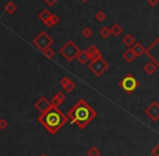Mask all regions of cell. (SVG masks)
<instances>
[{"label": "cell", "mask_w": 159, "mask_h": 156, "mask_svg": "<svg viewBox=\"0 0 159 156\" xmlns=\"http://www.w3.org/2000/svg\"><path fill=\"white\" fill-rule=\"evenodd\" d=\"M71 123L80 129H85L97 117V111L85 99H80L66 112Z\"/></svg>", "instance_id": "obj_1"}, {"label": "cell", "mask_w": 159, "mask_h": 156, "mask_svg": "<svg viewBox=\"0 0 159 156\" xmlns=\"http://www.w3.org/2000/svg\"><path fill=\"white\" fill-rule=\"evenodd\" d=\"M68 116L63 114L59 107L52 106L50 109L38 117V122L53 135L68 122Z\"/></svg>", "instance_id": "obj_2"}, {"label": "cell", "mask_w": 159, "mask_h": 156, "mask_svg": "<svg viewBox=\"0 0 159 156\" xmlns=\"http://www.w3.org/2000/svg\"><path fill=\"white\" fill-rule=\"evenodd\" d=\"M80 51H81V49H80L79 47H77V45L71 40H68V42L62 47H60V49H59V53L70 62L73 61V60L76 58L77 54H79Z\"/></svg>", "instance_id": "obj_3"}, {"label": "cell", "mask_w": 159, "mask_h": 156, "mask_svg": "<svg viewBox=\"0 0 159 156\" xmlns=\"http://www.w3.org/2000/svg\"><path fill=\"white\" fill-rule=\"evenodd\" d=\"M119 86L126 93V94H132L135 90L139 86V82L137 79L131 73L125 74L119 82Z\"/></svg>", "instance_id": "obj_4"}, {"label": "cell", "mask_w": 159, "mask_h": 156, "mask_svg": "<svg viewBox=\"0 0 159 156\" xmlns=\"http://www.w3.org/2000/svg\"><path fill=\"white\" fill-rule=\"evenodd\" d=\"M89 69L96 77H102L109 69V64L104 58H100V59L97 60H91L89 62Z\"/></svg>", "instance_id": "obj_5"}, {"label": "cell", "mask_w": 159, "mask_h": 156, "mask_svg": "<svg viewBox=\"0 0 159 156\" xmlns=\"http://www.w3.org/2000/svg\"><path fill=\"white\" fill-rule=\"evenodd\" d=\"M33 44L35 47H37L39 50H45L46 48L51 47V45L53 44V40L48 35V33L45 31L40 32L33 40Z\"/></svg>", "instance_id": "obj_6"}, {"label": "cell", "mask_w": 159, "mask_h": 156, "mask_svg": "<svg viewBox=\"0 0 159 156\" xmlns=\"http://www.w3.org/2000/svg\"><path fill=\"white\" fill-rule=\"evenodd\" d=\"M146 56L159 68V37L150 45L148 48H146Z\"/></svg>", "instance_id": "obj_7"}, {"label": "cell", "mask_w": 159, "mask_h": 156, "mask_svg": "<svg viewBox=\"0 0 159 156\" xmlns=\"http://www.w3.org/2000/svg\"><path fill=\"white\" fill-rule=\"evenodd\" d=\"M144 114L152 121V122H157L159 120V103L157 101H154L145 108Z\"/></svg>", "instance_id": "obj_8"}, {"label": "cell", "mask_w": 159, "mask_h": 156, "mask_svg": "<svg viewBox=\"0 0 159 156\" xmlns=\"http://www.w3.org/2000/svg\"><path fill=\"white\" fill-rule=\"evenodd\" d=\"M34 106H35V108L40 112V114H44V112H46L47 110H49L51 107H52L51 102H49L45 96L40 97V98L36 102Z\"/></svg>", "instance_id": "obj_9"}, {"label": "cell", "mask_w": 159, "mask_h": 156, "mask_svg": "<svg viewBox=\"0 0 159 156\" xmlns=\"http://www.w3.org/2000/svg\"><path fill=\"white\" fill-rule=\"evenodd\" d=\"M60 85L62 86V88H63L66 93L73 92V91L75 90V87H76L74 82L66 77H63L62 79H60Z\"/></svg>", "instance_id": "obj_10"}, {"label": "cell", "mask_w": 159, "mask_h": 156, "mask_svg": "<svg viewBox=\"0 0 159 156\" xmlns=\"http://www.w3.org/2000/svg\"><path fill=\"white\" fill-rule=\"evenodd\" d=\"M64 101H66V95H64V93L58 92V93H56V95L52 97V99H51V105L55 106V107H59L60 105H62V104L64 103Z\"/></svg>", "instance_id": "obj_11"}, {"label": "cell", "mask_w": 159, "mask_h": 156, "mask_svg": "<svg viewBox=\"0 0 159 156\" xmlns=\"http://www.w3.org/2000/svg\"><path fill=\"white\" fill-rule=\"evenodd\" d=\"M76 59L81 64H86L87 62L91 61V56H89V54L87 53L86 49H84V50H81L79 54H77Z\"/></svg>", "instance_id": "obj_12"}, {"label": "cell", "mask_w": 159, "mask_h": 156, "mask_svg": "<svg viewBox=\"0 0 159 156\" xmlns=\"http://www.w3.org/2000/svg\"><path fill=\"white\" fill-rule=\"evenodd\" d=\"M131 48H132V50L134 51L136 57H141V56H143L144 54L146 53V48L143 46V44H141V43H135Z\"/></svg>", "instance_id": "obj_13"}, {"label": "cell", "mask_w": 159, "mask_h": 156, "mask_svg": "<svg viewBox=\"0 0 159 156\" xmlns=\"http://www.w3.org/2000/svg\"><path fill=\"white\" fill-rule=\"evenodd\" d=\"M122 58H123V59L125 60L128 64H131V62L134 61V59L136 58V55H135L134 51L132 50V48H128L123 53V55H122Z\"/></svg>", "instance_id": "obj_14"}, {"label": "cell", "mask_w": 159, "mask_h": 156, "mask_svg": "<svg viewBox=\"0 0 159 156\" xmlns=\"http://www.w3.org/2000/svg\"><path fill=\"white\" fill-rule=\"evenodd\" d=\"M157 70H158V67H157L152 61L147 62V64L144 66V71H145V72L147 73L148 75L154 74V73L156 72Z\"/></svg>", "instance_id": "obj_15"}, {"label": "cell", "mask_w": 159, "mask_h": 156, "mask_svg": "<svg viewBox=\"0 0 159 156\" xmlns=\"http://www.w3.org/2000/svg\"><path fill=\"white\" fill-rule=\"evenodd\" d=\"M122 43H123L128 48H131V47H132L136 42H135L134 36L131 35V34H128V35H125L123 38H122Z\"/></svg>", "instance_id": "obj_16"}, {"label": "cell", "mask_w": 159, "mask_h": 156, "mask_svg": "<svg viewBox=\"0 0 159 156\" xmlns=\"http://www.w3.org/2000/svg\"><path fill=\"white\" fill-rule=\"evenodd\" d=\"M59 22H60L59 17H58L57 14H52V16H51V18L49 19L48 21H46L44 24L46 25L47 27H51V26H55V25H57Z\"/></svg>", "instance_id": "obj_17"}, {"label": "cell", "mask_w": 159, "mask_h": 156, "mask_svg": "<svg viewBox=\"0 0 159 156\" xmlns=\"http://www.w3.org/2000/svg\"><path fill=\"white\" fill-rule=\"evenodd\" d=\"M16 10H18V7H16V5L13 1H9V2L5 6V12L8 14H13Z\"/></svg>", "instance_id": "obj_18"}, {"label": "cell", "mask_w": 159, "mask_h": 156, "mask_svg": "<svg viewBox=\"0 0 159 156\" xmlns=\"http://www.w3.org/2000/svg\"><path fill=\"white\" fill-rule=\"evenodd\" d=\"M110 30H111V34H112L113 36H116V37H118V36H120L122 33H123V29H122L121 25L118 24V23L113 24Z\"/></svg>", "instance_id": "obj_19"}, {"label": "cell", "mask_w": 159, "mask_h": 156, "mask_svg": "<svg viewBox=\"0 0 159 156\" xmlns=\"http://www.w3.org/2000/svg\"><path fill=\"white\" fill-rule=\"evenodd\" d=\"M51 16H52V13H50V11H49V10L44 9L39 13V16H38V19H39V20L42 21L43 23H45L46 21H48L49 19L51 18Z\"/></svg>", "instance_id": "obj_20"}, {"label": "cell", "mask_w": 159, "mask_h": 156, "mask_svg": "<svg viewBox=\"0 0 159 156\" xmlns=\"http://www.w3.org/2000/svg\"><path fill=\"white\" fill-rule=\"evenodd\" d=\"M100 154H102L100 149L96 146H92L87 149V156H100Z\"/></svg>", "instance_id": "obj_21"}, {"label": "cell", "mask_w": 159, "mask_h": 156, "mask_svg": "<svg viewBox=\"0 0 159 156\" xmlns=\"http://www.w3.org/2000/svg\"><path fill=\"white\" fill-rule=\"evenodd\" d=\"M99 35L102 36V38L107 40V38L111 35V30L109 29V27H107V26L102 27V29H100V31H99Z\"/></svg>", "instance_id": "obj_22"}, {"label": "cell", "mask_w": 159, "mask_h": 156, "mask_svg": "<svg viewBox=\"0 0 159 156\" xmlns=\"http://www.w3.org/2000/svg\"><path fill=\"white\" fill-rule=\"evenodd\" d=\"M43 55H44L47 59H51V58L55 57L56 53H55V50L51 48V47H49V48H46L45 50H43Z\"/></svg>", "instance_id": "obj_23"}, {"label": "cell", "mask_w": 159, "mask_h": 156, "mask_svg": "<svg viewBox=\"0 0 159 156\" xmlns=\"http://www.w3.org/2000/svg\"><path fill=\"white\" fill-rule=\"evenodd\" d=\"M82 35L84 38H91L92 36H93V31H92V29H89V27H84V29L82 30Z\"/></svg>", "instance_id": "obj_24"}, {"label": "cell", "mask_w": 159, "mask_h": 156, "mask_svg": "<svg viewBox=\"0 0 159 156\" xmlns=\"http://www.w3.org/2000/svg\"><path fill=\"white\" fill-rule=\"evenodd\" d=\"M95 18H96V20L98 21V22H104L105 20H106V18H107V16H106V13H105L104 11H98L97 13H96V16H95Z\"/></svg>", "instance_id": "obj_25"}, {"label": "cell", "mask_w": 159, "mask_h": 156, "mask_svg": "<svg viewBox=\"0 0 159 156\" xmlns=\"http://www.w3.org/2000/svg\"><path fill=\"white\" fill-rule=\"evenodd\" d=\"M86 50H87V53L89 54V56H91V57L94 55V54H96V53H98V51H100L99 49H98L97 47L95 46V45H91V46H89V47H87Z\"/></svg>", "instance_id": "obj_26"}, {"label": "cell", "mask_w": 159, "mask_h": 156, "mask_svg": "<svg viewBox=\"0 0 159 156\" xmlns=\"http://www.w3.org/2000/svg\"><path fill=\"white\" fill-rule=\"evenodd\" d=\"M8 127H9V122L5 118L0 119V130H6Z\"/></svg>", "instance_id": "obj_27"}, {"label": "cell", "mask_w": 159, "mask_h": 156, "mask_svg": "<svg viewBox=\"0 0 159 156\" xmlns=\"http://www.w3.org/2000/svg\"><path fill=\"white\" fill-rule=\"evenodd\" d=\"M147 3L152 8H155V7H157V5L159 3V0H147Z\"/></svg>", "instance_id": "obj_28"}, {"label": "cell", "mask_w": 159, "mask_h": 156, "mask_svg": "<svg viewBox=\"0 0 159 156\" xmlns=\"http://www.w3.org/2000/svg\"><path fill=\"white\" fill-rule=\"evenodd\" d=\"M152 156H159V142H158V144L155 146V149L152 151Z\"/></svg>", "instance_id": "obj_29"}, {"label": "cell", "mask_w": 159, "mask_h": 156, "mask_svg": "<svg viewBox=\"0 0 159 156\" xmlns=\"http://www.w3.org/2000/svg\"><path fill=\"white\" fill-rule=\"evenodd\" d=\"M100 58H102V53H100V51H98V53L94 54V55L92 56V57H91V60H97V59H100Z\"/></svg>", "instance_id": "obj_30"}, {"label": "cell", "mask_w": 159, "mask_h": 156, "mask_svg": "<svg viewBox=\"0 0 159 156\" xmlns=\"http://www.w3.org/2000/svg\"><path fill=\"white\" fill-rule=\"evenodd\" d=\"M45 3H46L47 6H49V7H52V6H55L56 3H57L58 0H44Z\"/></svg>", "instance_id": "obj_31"}, {"label": "cell", "mask_w": 159, "mask_h": 156, "mask_svg": "<svg viewBox=\"0 0 159 156\" xmlns=\"http://www.w3.org/2000/svg\"><path fill=\"white\" fill-rule=\"evenodd\" d=\"M83 2H87V1H89V0H82Z\"/></svg>", "instance_id": "obj_32"}, {"label": "cell", "mask_w": 159, "mask_h": 156, "mask_svg": "<svg viewBox=\"0 0 159 156\" xmlns=\"http://www.w3.org/2000/svg\"><path fill=\"white\" fill-rule=\"evenodd\" d=\"M40 156H47V155H46V154H42Z\"/></svg>", "instance_id": "obj_33"}, {"label": "cell", "mask_w": 159, "mask_h": 156, "mask_svg": "<svg viewBox=\"0 0 159 156\" xmlns=\"http://www.w3.org/2000/svg\"><path fill=\"white\" fill-rule=\"evenodd\" d=\"M123 156H129V155H123Z\"/></svg>", "instance_id": "obj_34"}]
</instances>
